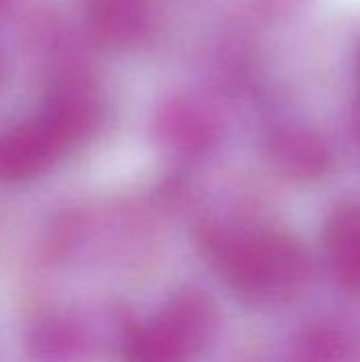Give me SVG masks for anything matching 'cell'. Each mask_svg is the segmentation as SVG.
Returning <instances> with one entry per match:
<instances>
[{
    "instance_id": "cell-2",
    "label": "cell",
    "mask_w": 360,
    "mask_h": 362,
    "mask_svg": "<svg viewBox=\"0 0 360 362\" xmlns=\"http://www.w3.org/2000/svg\"><path fill=\"white\" fill-rule=\"evenodd\" d=\"M216 329V310L202 293H182L129 339V356L146 362L185 361L199 352Z\"/></svg>"
},
{
    "instance_id": "cell-7",
    "label": "cell",
    "mask_w": 360,
    "mask_h": 362,
    "mask_svg": "<svg viewBox=\"0 0 360 362\" xmlns=\"http://www.w3.org/2000/svg\"><path fill=\"white\" fill-rule=\"evenodd\" d=\"M274 163L293 178H316L327 170V148L325 144L299 129H282L272 140Z\"/></svg>"
},
{
    "instance_id": "cell-8",
    "label": "cell",
    "mask_w": 360,
    "mask_h": 362,
    "mask_svg": "<svg viewBox=\"0 0 360 362\" xmlns=\"http://www.w3.org/2000/svg\"><path fill=\"white\" fill-rule=\"evenodd\" d=\"M356 70H359V104H360V47H359V64H356Z\"/></svg>"
},
{
    "instance_id": "cell-3",
    "label": "cell",
    "mask_w": 360,
    "mask_h": 362,
    "mask_svg": "<svg viewBox=\"0 0 360 362\" xmlns=\"http://www.w3.org/2000/svg\"><path fill=\"white\" fill-rule=\"evenodd\" d=\"M68 151V144L42 115L0 132V182L15 185L32 180Z\"/></svg>"
},
{
    "instance_id": "cell-5",
    "label": "cell",
    "mask_w": 360,
    "mask_h": 362,
    "mask_svg": "<svg viewBox=\"0 0 360 362\" xmlns=\"http://www.w3.org/2000/svg\"><path fill=\"white\" fill-rule=\"evenodd\" d=\"M325 252L339 286L360 293V208L342 206L325 225Z\"/></svg>"
},
{
    "instance_id": "cell-4",
    "label": "cell",
    "mask_w": 360,
    "mask_h": 362,
    "mask_svg": "<svg viewBox=\"0 0 360 362\" xmlns=\"http://www.w3.org/2000/svg\"><path fill=\"white\" fill-rule=\"evenodd\" d=\"M153 6L155 0H89V32L106 47L132 45L146 34Z\"/></svg>"
},
{
    "instance_id": "cell-1",
    "label": "cell",
    "mask_w": 360,
    "mask_h": 362,
    "mask_svg": "<svg viewBox=\"0 0 360 362\" xmlns=\"http://www.w3.org/2000/svg\"><path fill=\"white\" fill-rule=\"evenodd\" d=\"M210 257L227 284L259 305H276L297 297L312 278L308 250L282 231L221 233L210 242Z\"/></svg>"
},
{
    "instance_id": "cell-6",
    "label": "cell",
    "mask_w": 360,
    "mask_h": 362,
    "mask_svg": "<svg viewBox=\"0 0 360 362\" xmlns=\"http://www.w3.org/2000/svg\"><path fill=\"white\" fill-rule=\"evenodd\" d=\"M68 148L87 140L100 123V104L95 95L83 87H66L53 95L40 112Z\"/></svg>"
}]
</instances>
